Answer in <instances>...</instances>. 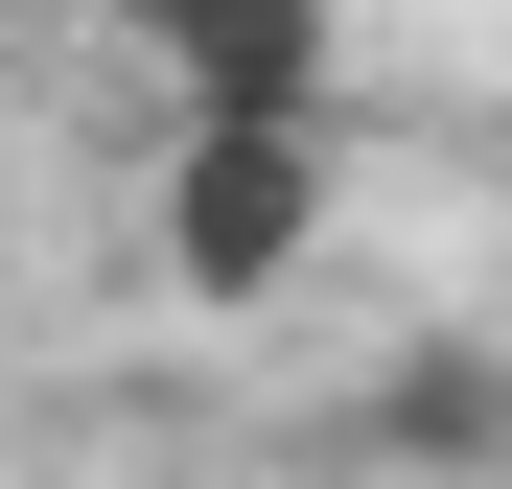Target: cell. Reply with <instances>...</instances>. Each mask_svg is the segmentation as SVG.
Masks as SVG:
<instances>
[{
    "label": "cell",
    "mask_w": 512,
    "mask_h": 489,
    "mask_svg": "<svg viewBox=\"0 0 512 489\" xmlns=\"http://www.w3.org/2000/svg\"><path fill=\"white\" fill-rule=\"evenodd\" d=\"M373 443H396V466H512V373H489V350L396 373V396H373Z\"/></svg>",
    "instance_id": "cell-3"
},
{
    "label": "cell",
    "mask_w": 512,
    "mask_h": 489,
    "mask_svg": "<svg viewBox=\"0 0 512 489\" xmlns=\"http://www.w3.org/2000/svg\"><path fill=\"white\" fill-rule=\"evenodd\" d=\"M303 257H326V117H187V163H163V280L256 303Z\"/></svg>",
    "instance_id": "cell-1"
},
{
    "label": "cell",
    "mask_w": 512,
    "mask_h": 489,
    "mask_svg": "<svg viewBox=\"0 0 512 489\" xmlns=\"http://www.w3.org/2000/svg\"><path fill=\"white\" fill-rule=\"evenodd\" d=\"M140 70H187V117H326V47L350 0H94Z\"/></svg>",
    "instance_id": "cell-2"
}]
</instances>
